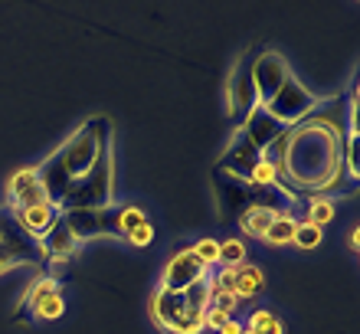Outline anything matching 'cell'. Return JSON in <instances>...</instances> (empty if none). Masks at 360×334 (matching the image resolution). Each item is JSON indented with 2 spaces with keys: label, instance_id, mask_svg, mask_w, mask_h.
Masks as SVG:
<instances>
[{
  "label": "cell",
  "instance_id": "obj_2",
  "mask_svg": "<svg viewBox=\"0 0 360 334\" xmlns=\"http://www.w3.org/2000/svg\"><path fill=\"white\" fill-rule=\"evenodd\" d=\"M112 144V124L108 118H92L79 128L72 138H69L56 154H49L46 161L39 164V184H43V191H46V200L53 207L63 203V197L69 193V187L89 174L95 161H98V154L105 151Z\"/></svg>",
  "mask_w": 360,
  "mask_h": 334
},
{
  "label": "cell",
  "instance_id": "obj_32",
  "mask_svg": "<svg viewBox=\"0 0 360 334\" xmlns=\"http://www.w3.org/2000/svg\"><path fill=\"white\" fill-rule=\"evenodd\" d=\"M243 334H252V331H246V328H243Z\"/></svg>",
  "mask_w": 360,
  "mask_h": 334
},
{
  "label": "cell",
  "instance_id": "obj_17",
  "mask_svg": "<svg viewBox=\"0 0 360 334\" xmlns=\"http://www.w3.org/2000/svg\"><path fill=\"white\" fill-rule=\"evenodd\" d=\"M43 252L53 259H66L76 252V236H72V229L63 223V217L53 223V229H49L46 239H43Z\"/></svg>",
  "mask_w": 360,
  "mask_h": 334
},
{
  "label": "cell",
  "instance_id": "obj_16",
  "mask_svg": "<svg viewBox=\"0 0 360 334\" xmlns=\"http://www.w3.org/2000/svg\"><path fill=\"white\" fill-rule=\"evenodd\" d=\"M262 288H266V272L259 266L243 262V266L233 269V292H236L239 302H243V298H256Z\"/></svg>",
  "mask_w": 360,
  "mask_h": 334
},
{
  "label": "cell",
  "instance_id": "obj_25",
  "mask_svg": "<svg viewBox=\"0 0 360 334\" xmlns=\"http://www.w3.org/2000/svg\"><path fill=\"white\" fill-rule=\"evenodd\" d=\"M207 308H217V311H223V315H236V308H239V298L233 295V292H217V288H210V302Z\"/></svg>",
  "mask_w": 360,
  "mask_h": 334
},
{
  "label": "cell",
  "instance_id": "obj_10",
  "mask_svg": "<svg viewBox=\"0 0 360 334\" xmlns=\"http://www.w3.org/2000/svg\"><path fill=\"white\" fill-rule=\"evenodd\" d=\"M59 220V210L53 203H37V207H13V223L27 239L43 243L46 233L53 229V223Z\"/></svg>",
  "mask_w": 360,
  "mask_h": 334
},
{
  "label": "cell",
  "instance_id": "obj_4",
  "mask_svg": "<svg viewBox=\"0 0 360 334\" xmlns=\"http://www.w3.org/2000/svg\"><path fill=\"white\" fill-rule=\"evenodd\" d=\"M203 311H207V308H203ZM203 311L190 308L180 292L158 288V292L151 295L154 325L164 328V331H171V334H200L203 331Z\"/></svg>",
  "mask_w": 360,
  "mask_h": 334
},
{
  "label": "cell",
  "instance_id": "obj_3",
  "mask_svg": "<svg viewBox=\"0 0 360 334\" xmlns=\"http://www.w3.org/2000/svg\"><path fill=\"white\" fill-rule=\"evenodd\" d=\"M115 197V161H112V144L98 154V161L89 167V174H82L69 193L63 197L56 210H102V207H112Z\"/></svg>",
  "mask_w": 360,
  "mask_h": 334
},
{
  "label": "cell",
  "instance_id": "obj_24",
  "mask_svg": "<svg viewBox=\"0 0 360 334\" xmlns=\"http://www.w3.org/2000/svg\"><path fill=\"white\" fill-rule=\"evenodd\" d=\"M190 252L203 262V269H210V266H217V262H219V243H217V239H200V243H193V246H190Z\"/></svg>",
  "mask_w": 360,
  "mask_h": 334
},
{
  "label": "cell",
  "instance_id": "obj_11",
  "mask_svg": "<svg viewBox=\"0 0 360 334\" xmlns=\"http://www.w3.org/2000/svg\"><path fill=\"white\" fill-rule=\"evenodd\" d=\"M7 193H10V203H13V207H37V203H49L46 191H43V184H39L37 167H20L17 174H10Z\"/></svg>",
  "mask_w": 360,
  "mask_h": 334
},
{
  "label": "cell",
  "instance_id": "obj_30",
  "mask_svg": "<svg viewBox=\"0 0 360 334\" xmlns=\"http://www.w3.org/2000/svg\"><path fill=\"white\" fill-rule=\"evenodd\" d=\"M341 161L351 167V177H357V134H351V141H347V148H344Z\"/></svg>",
  "mask_w": 360,
  "mask_h": 334
},
{
  "label": "cell",
  "instance_id": "obj_7",
  "mask_svg": "<svg viewBox=\"0 0 360 334\" xmlns=\"http://www.w3.org/2000/svg\"><path fill=\"white\" fill-rule=\"evenodd\" d=\"M249 72H252V86H256V98L259 105H266L269 98L285 86V79L292 76V69L278 53H259L256 63H249Z\"/></svg>",
  "mask_w": 360,
  "mask_h": 334
},
{
  "label": "cell",
  "instance_id": "obj_23",
  "mask_svg": "<svg viewBox=\"0 0 360 334\" xmlns=\"http://www.w3.org/2000/svg\"><path fill=\"white\" fill-rule=\"evenodd\" d=\"M321 239H324V229H318V226H311V223H298V229H295V243L292 246H298V249H318L321 246Z\"/></svg>",
  "mask_w": 360,
  "mask_h": 334
},
{
  "label": "cell",
  "instance_id": "obj_20",
  "mask_svg": "<svg viewBox=\"0 0 360 334\" xmlns=\"http://www.w3.org/2000/svg\"><path fill=\"white\" fill-rule=\"evenodd\" d=\"M334 213H338V207H334V200H328V197H314V200H308V220L311 226L324 229L328 223L334 220Z\"/></svg>",
  "mask_w": 360,
  "mask_h": 334
},
{
  "label": "cell",
  "instance_id": "obj_29",
  "mask_svg": "<svg viewBox=\"0 0 360 334\" xmlns=\"http://www.w3.org/2000/svg\"><path fill=\"white\" fill-rule=\"evenodd\" d=\"M226 321H229V315H223L217 308H207V311H203V331H219Z\"/></svg>",
  "mask_w": 360,
  "mask_h": 334
},
{
  "label": "cell",
  "instance_id": "obj_9",
  "mask_svg": "<svg viewBox=\"0 0 360 334\" xmlns=\"http://www.w3.org/2000/svg\"><path fill=\"white\" fill-rule=\"evenodd\" d=\"M200 278H207L203 262H200L190 249H180V252L171 256V262L164 266L161 288H167V292H184V288L193 285V282H200Z\"/></svg>",
  "mask_w": 360,
  "mask_h": 334
},
{
  "label": "cell",
  "instance_id": "obj_14",
  "mask_svg": "<svg viewBox=\"0 0 360 334\" xmlns=\"http://www.w3.org/2000/svg\"><path fill=\"white\" fill-rule=\"evenodd\" d=\"M259 161H262V154H259L256 148L243 138V131H239L236 141L229 144V151L223 154L219 167H223V171H229L233 177H249V174H252V167H256Z\"/></svg>",
  "mask_w": 360,
  "mask_h": 334
},
{
  "label": "cell",
  "instance_id": "obj_26",
  "mask_svg": "<svg viewBox=\"0 0 360 334\" xmlns=\"http://www.w3.org/2000/svg\"><path fill=\"white\" fill-rule=\"evenodd\" d=\"M249 184H256V187H275L278 184V171H275L269 161H259L256 167H252V174L246 177Z\"/></svg>",
  "mask_w": 360,
  "mask_h": 334
},
{
  "label": "cell",
  "instance_id": "obj_1",
  "mask_svg": "<svg viewBox=\"0 0 360 334\" xmlns=\"http://www.w3.org/2000/svg\"><path fill=\"white\" fill-rule=\"evenodd\" d=\"M344 174L341 161V134L318 122H302L292 128V141L278 167V181L288 177L298 191H328Z\"/></svg>",
  "mask_w": 360,
  "mask_h": 334
},
{
  "label": "cell",
  "instance_id": "obj_19",
  "mask_svg": "<svg viewBox=\"0 0 360 334\" xmlns=\"http://www.w3.org/2000/svg\"><path fill=\"white\" fill-rule=\"evenodd\" d=\"M246 331H252V334H285V325L278 321V315H272V308H256V311L249 315Z\"/></svg>",
  "mask_w": 360,
  "mask_h": 334
},
{
  "label": "cell",
  "instance_id": "obj_27",
  "mask_svg": "<svg viewBox=\"0 0 360 334\" xmlns=\"http://www.w3.org/2000/svg\"><path fill=\"white\" fill-rule=\"evenodd\" d=\"M148 220L141 213V207H118V229H122V236H128L134 226H141Z\"/></svg>",
  "mask_w": 360,
  "mask_h": 334
},
{
  "label": "cell",
  "instance_id": "obj_8",
  "mask_svg": "<svg viewBox=\"0 0 360 334\" xmlns=\"http://www.w3.org/2000/svg\"><path fill=\"white\" fill-rule=\"evenodd\" d=\"M27 305L33 311V318H39V321H56L66 311V298L59 292L56 278H37L27 292Z\"/></svg>",
  "mask_w": 360,
  "mask_h": 334
},
{
  "label": "cell",
  "instance_id": "obj_18",
  "mask_svg": "<svg viewBox=\"0 0 360 334\" xmlns=\"http://www.w3.org/2000/svg\"><path fill=\"white\" fill-rule=\"evenodd\" d=\"M295 229H298V220H295L292 213L278 210V217L272 220V226H269V233L262 239H266L269 246H292V243H295Z\"/></svg>",
  "mask_w": 360,
  "mask_h": 334
},
{
  "label": "cell",
  "instance_id": "obj_6",
  "mask_svg": "<svg viewBox=\"0 0 360 334\" xmlns=\"http://www.w3.org/2000/svg\"><path fill=\"white\" fill-rule=\"evenodd\" d=\"M63 223L72 229L76 243H86V239H98V236H122L118 229V207H102V210H66L59 213Z\"/></svg>",
  "mask_w": 360,
  "mask_h": 334
},
{
  "label": "cell",
  "instance_id": "obj_21",
  "mask_svg": "<svg viewBox=\"0 0 360 334\" xmlns=\"http://www.w3.org/2000/svg\"><path fill=\"white\" fill-rule=\"evenodd\" d=\"M246 262V243L243 239H226V243H219V269H236Z\"/></svg>",
  "mask_w": 360,
  "mask_h": 334
},
{
  "label": "cell",
  "instance_id": "obj_22",
  "mask_svg": "<svg viewBox=\"0 0 360 334\" xmlns=\"http://www.w3.org/2000/svg\"><path fill=\"white\" fill-rule=\"evenodd\" d=\"M180 295H184V302H187L190 308L203 311V308H207V302H210V276L200 278V282H193V285H187Z\"/></svg>",
  "mask_w": 360,
  "mask_h": 334
},
{
  "label": "cell",
  "instance_id": "obj_13",
  "mask_svg": "<svg viewBox=\"0 0 360 334\" xmlns=\"http://www.w3.org/2000/svg\"><path fill=\"white\" fill-rule=\"evenodd\" d=\"M256 105H259V98H256V86H252L249 63H239V69L233 72V82H229V112L249 115Z\"/></svg>",
  "mask_w": 360,
  "mask_h": 334
},
{
  "label": "cell",
  "instance_id": "obj_15",
  "mask_svg": "<svg viewBox=\"0 0 360 334\" xmlns=\"http://www.w3.org/2000/svg\"><path fill=\"white\" fill-rule=\"evenodd\" d=\"M275 217H278L275 207H269V203H252V207H246V210L239 213V229L252 239H262L269 233Z\"/></svg>",
  "mask_w": 360,
  "mask_h": 334
},
{
  "label": "cell",
  "instance_id": "obj_12",
  "mask_svg": "<svg viewBox=\"0 0 360 334\" xmlns=\"http://www.w3.org/2000/svg\"><path fill=\"white\" fill-rule=\"evenodd\" d=\"M282 131H285V128H282L278 122H275V118H272V115H269L262 105L252 108V112L246 115V124H243V138H246V141L252 144V148H256L259 154L266 151L269 144H272Z\"/></svg>",
  "mask_w": 360,
  "mask_h": 334
},
{
  "label": "cell",
  "instance_id": "obj_28",
  "mask_svg": "<svg viewBox=\"0 0 360 334\" xmlns=\"http://www.w3.org/2000/svg\"><path fill=\"white\" fill-rule=\"evenodd\" d=\"M128 243H131V246H138V249H144V246H151V239H154V226H151V220H144L141 226H134L131 233H128Z\"/></svg>",
  "mask_w": 360,
  "mask_h": 334
},
{
  "label": "cell",
  "instance_id": "obj_5",
  "mask_svg": "<svg viewBox=\"0 0 360 334\" xmlns=\"http://www.w3.org/2000/svg\"><path fill=\"white\" fill-rule=\"evenodd\" d=\"M262 108H266L282 128H298L302 122L311 118V112L318 108V98H314L295 76H288L285 79V86L278 89Z\"/></svg>",
  "mask_w": 360,
  "mask_h": 334
},
{
  "label": "cell",
  "instance_id": "obj_31",
  "mask_svg": "<svg viewBox=\"0 0 360 334\" xmlns=\"http://www.w3.org/2000/svg\"><path fill=\"white\" fill-rule=\"evenodd\" d=\"M243 328H246V325H239L236 318H229V321H226V325H223V328H219L217 334H243Z\"/></svg>",
  "mask_w": 360,
  "mask_h": 334
}]
</instances>
